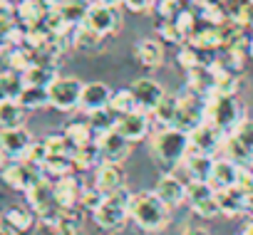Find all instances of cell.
<instances>
[{
	"label": "cell",
	"instance_id": "6da1fadb",
	"mask_svg": "<svg viewBox=\"0 0 253 235\" xmlns=\"http://www.w3.org/2000/svg\"><path fill=\"white\" fill-rule=\"evenodd\" d=\"M129 218L144 233H162L169 225V205L154 191H139L129 196Z\"/></svg>",
	"mask_w": 253,
	"mask_h": 235
},
{
	"label": "cell",
	"instance_id": "7a4b0ae2",
	"mask_svg": "<svg viewBox=\"0 0 253 235\" xmlns=\"http://www.w3.org/2000/svg\"><path fill=\"white\" fill-rule=\"evenodd\" d=\"M191 151V139L186 132L176 127H164L152 136V156L164 164V166H176L184 164L186 154Z\"/></svg>",
	"mask_w": 253,
	"mask_h": 235
},
{
	"label": "cell",
	"instance_id": "3957f363",
	"mask_svg": "<svg viewBox=\"0 0 253 235\" xmlns=\"http://www.w3.org/2000/svg\"><path fill=\"white\" fill-rule=\"evenodd\" d=\"M206 122L218 127L223 134H233L243 122V106L236 94H211L206 99Z\"/></svg>",
	"mask_w": 253,
	"mask_h": 235
},
{
	"label": "cell",
	"instance_id": "277c9868",
	"mask_svg": "<svg viewBox=\"0 0 253 235\" xmlns=\"http://www.w3.org/2000/svg\"><path fill=\"white\" fill-rule=\"evenodd\" d=\"M129 191L122 188V191H114V193H107L104 201L99 203V208L92 213L94 215V223L112 233V230H122V225L129 218Z\"/></svg>",
	"mask_w": 253,
	"mask_h": 235
},
{
	"label": "cell",
	"instance_id": "5b68a950",
	"mask_svg": "<svg viewBox=\"0 0 253 235\" xmlns=\"http://www.w3.org/2000/svg\"><path fill=\"white\" fill-rule=\"evenodd\" d=\"M25 196H28V205L38 213V218L45 223V225H55L57 223V218H60V213H62V208H60V203H57V198H55V183L47 178V176H42L38 183H33L28 191H25Z\"/></svg>",
	"mask_w": 253,
	"mask_h": 235
},
{
	"label": "cell",
	"instance_id": "8992f818",
	"mask_svg": "<svg viewBox=\"0 0 253 235\" xmlns=\"http://www.w3.org/2000/svg\"><path fill=\"white\" fill-rule=\"evenodd\" d=\"M186 203L201 218H216L221 213L216 191L209 181H189L186 183Z\"/></svg>",
	"mask_w": 253,
	"mask_h": 235
},
{
	"label": "cell",
	"instance_id": "52a82bcc",
	"mask_svg": "<svg viewBox=\"0 0 253 235\" xmlns=\"http://www.w3.org/2000/svg\"><path fill=\"white\" fill-rule=\"evenodd\" d=\"M82 82L75 77H57L47 92H50V106L60 109V111H72L80 109V97H82Z\"/></svg>",
	"mask_w": 253,
	"mask_h": 235
},
{
	"label": "cell",
	"instance_id": "ba28073f",
	"mask_svg": "<svg viewBox=\"0 0 253 235\" xmlns=\"http://www.w3.org/2000/svg\"><path fill=\"white\" fill-rule=\"evenodd\" d=\"M204 122H206V101L199 94H194V92L179 97V111H176L174 127L181 129V132H186V134H191Z\"/></svg>",
	"mask_w": 253,
	"mask_h": 235
},
{
	"label": "cell",
	"instance_id": "9c48e42d",
	"mask_svg": "<svg viewBox=\"0 0 253 235\" xmlns=\"http://www.w3.org/2000/svg\"><path fill=\"white\" fill-rule=\"evenodd\" d=\"M0 176H3V181H5L10 188H15V191H28V188H30L33 183H38L45 173H42L40 166H33V164H28V161H13V164H8V166L0 168Z\"/></svg>",
	"mask_w": 253,
	"mask_h": 235
},
{
	"label": "cell",
	"instance_id": "30bf717a",
	"mask_svg": "<svg viewBox=\"0 0 253 235\" xmlns=\"http://www.w3.org/2000/svg\"><path fill=\"white\" fill-rule=\"evenodd\" d=\"M228 134H223L218 127H213L211 122H204L201 127H196L189 139H191V151H199V154H206V156H216L218 149H223V141H226Z\"/></svg>",
	"mask_w": 253,
	"mask_h": 235
},
{
	"label": "cell",
	"instance_id": "8fae6325",
	"mask_svg": "<svg viewBox=\"0 0 253 235\" xmlns=\"http://www.w3.org/2000/svg\"><path fill=\"white\" fill-rule=\"evenodd\" d=\"M94 144H97V149H99V156H102V161H114V164H122L126 156H129V139L126 136H122L117 129H112V132H104V134H99L97 139H94Z\"/></svg>",
	"mask_w": 253,
	"mask_h": 235
},
{
	"label": "cell",
	"instance_id": "7c38bea8",
	"mask_svg": "<svg viewBox=\"0 0 253 235\" xmlns=\"http://www.w3.org/2000/svg\"><path fill=\"white\" fill-rule=\"evenodd\" d=\"M84 25L89 30H94L97 35L107 37L112 35L117 28H119V13L114 10V5H104V3H92L87 18H84Z\"/></svg>",
	"mask_w": 253,
	"mask_h": 235
},
{
	"label": "cell",
	"instance_id": "4fadbf2b",
	"mask_svg": "<svg viewBox=\"0 0 253 235\" xmlns=\"http://www.w3.org/2000/svg\"><path fill=\"white\" fill-rule=\"evenodd\" d=\"M33 136L25 127H15V129H0V149L3 154L13 161H20L25 156V151L30 149Z\"/></svg>",
	"mask_w": 253,
	"mask_h": 235
},
{
	"label": "cell",
	"instance_id": "5bb4252c",
	"mask_svg": "<svg viewBox=\"0 0 253 235\" xmlns=\"http://www.w3.org/2000/svg\"><path fill=\"white\" fill-rule=\"evenodd\" d=\"M132 94H134V99H137V106L142 109V111H147V114H152L154 109H157V104L164 99V87L159 84V82H154V79H149V77H142V79H137L132 87Z\"/></svg>",
	"mask_w": 253,
	"mask_h": 235
},
{
	"label": "cell",
	"instance_id": "9a60e30c",
	"mask_svg": "<svg viewBox=\"0 0 253 235\" xmlns=\"http://www.w3.org/2000/svg\"><path fill=\"white\" fill-rule=\"evenodd\" d=\"M126 183V173L122 168V164H114V161H102L97 166V178H94V186L107 196V193H114V191H122Z\"/></svg>",
	"mask_w": 253,
	"mask_h": 235
},
{
	"label": "cell",
	"instance_id": "2e32d148",
	"mask_svg": "<svg viewBox=\"0 0 253 235\" xmlns=\"http://www.w3.org/2000/svg\"><path fill=\"white\" fill-rule=\"evenodd\" d=\"M117 132L122 136H126L129 141H142L147 134H149V114L137 109L132 114H124L119 116V122H117Z\"/></svg>",
	"mask_w": 253,
	"mask_h": 235
},
{
	"label": "cell",
	"instance_id": "e0dca14e",
	"mask_svg": "<svg viewBox=\"0 0 253 235\" xmlns=\"http://www.w3.org/2000/svg\"><path fill=\"white\" fill-rule=\"evenodd\" d=\"M109 99H112V89H109L104 82H89V84L82 87L80 111L92 114V111H97V109H104V106H109Z\"/></svg>",
	"mask_w": 253,
	"mask_h": 235
},
{
	"label": "cell",
	"instance_id": "ac0fdd59",
	"mask_svg": "<svg viewBox=\"0 0 253 235\" xmlns=\"http://www.w3.org/2000/svg\"><path fill=\"white\" fill-rule=\"evenodd\" d=\"M238 164H233L231 159H216L213 161V168H211V176H209V183L213 186V191H223V188H231L236 186L238 181Z\"/></svg>",
	"mask_w": 253,
	"mask_h": 235
},
{
	"label": "cell",
	"instance_id": "d6986e66",
	"mask_svg": "<svg viewBox=\"0 0 253 235\" xmlns=\"http://www.w3.org/2000/svg\"><path fill=\"white\" fill-rule=\"evenodd\" d=\"M154 193H157L169 208H174V205H181V203L186 201V183L179 181L174 173H167V176L159 178Z\"/></svg>",
	"mask_w": 253,
	"mask_h": 235
},
{
	"label": "cell",
	"instance_id": "ffe728a7",
	"mask_svg": "<svg viewBox=\"0 0 253 235\" xmlns=\"http://www.w3.org/2000/svg\"><path fill=\"white\" fill-rule=\"evenodd\" d=\"M189 89L199 97H211L216 92V72L213 67L206 65H196L194 69H189Z\"/></svg>",
	"mask_w": 253,
	"mask_h": 235
},
{
	"label": "cell",
	"instance_id": "44dd1931",
	"mask_svg": "<svg viewBox=\"0 0 253 235\" xmlns=\"http://www.w3.org/2000/svg\"><path fill=\"white\" fill-rule=\"evenodd\" d=\"M80 196H82V186L77 183V178L72 173L55 181V198H57V203H60L62 210L77 208L80 205Z\"/></svg>",
	"mask_w": 253,
	"mask_h": 235
},
{
	"label": "cell",
	"instance_id": "7402d4cb",
	"mask_svg": "<svg viewBox=\"0 0 253 235\" xmlns=\"http://www.w3.org/2000/svg\"><path fill=\"white\" fill-rule=\"evenodd\" d=\"M216 198H218V208H221L223 215L236 218V215H243L246 213V198H248V193H243L238 186L216 191Z\"/></svg>",
	"mask_w": 253,
	"mask_h": 235
},
{
	"label": "cell",
	"instance_id": "603a6c76",
	"mask_svg": "<svg viewBox=\"0 0 253 235\" xmlns=\"http://www.w3.org/2000/svg\"><path fill=\"white\" fill-rule=\"evenodd\" d=\"M15 13H18V20H20L23 28H38V25L45 23L50 8L42 3V0H23Z\"/></svg>",
	"mask_w": 253,
	"mask_h": 235
},
{
	"label": "cell",
	"instance_id": "cb8c5ba5",
	"mask_svg": "<svg viewBox=\"0 0 253 235\" xmlns=\"http://www.w3.org/2000/svg\"><path fill=\"white\" fill-rule=\"evenodd\" d=\"M55 8H57V13L62 15V20H65L70 28H77V25L84 23V18H87L92 3H89V0H60Z\"/></svg>",
	"mask_w": 253,
	"mask_h": 235
},
{
	"label": "cell",
	"instance_id": "d4e9b609",
	"mask_svg": "<svg viewBox=\"0 0 253 235\" xmlns=\"http://www.w3.org/2000/svg\"><path fill=\"white\" fill-rule=\"evenodd\" d=\"M213 156H206V154H199V151H189L186 159H184V166H186V173L191 181H209L211 176V168H213Z\"/></svg>",
	"mask_w": 253,
	"mask_h": 235
},
{
	"label": "cell",
	"instance_id": "484cf974",
	"mask_svg": "<svg viewBox=\"0 0 253 235\" xmlns=\"http://www.w3.org/2000/svg\"><path fill=\"white\" fill-rule=\"evenodd\" d=\"M35 218H38V213H35L30 205H10V208L3 213V220H5L10 228H15L18 233H28V230H33Z\"/></svg>",
	"mask_w": 253,
	"mask_h": 235
},
{
	"label": "cell",
	"instance_id": "4316f807",
	"mask_svg": "<svg viewBox=\"0 0 253 235\" xmlns=\"http://www.w3.org/2000/svg\"><path fill=\"white\" fill-rule=\"evenodd\" d=\"M25 106L18 99L0 101V129H15L25 124Z\"/></svg>",
	"mask_w": 253,
	"mask_h": 235
},
{
	"label": "cell",
	"instance_id": "83f0119b",
	"mask_svg": "<svg viewBox=\"0 0 253 235\" xmlns=\"http://www.w3.org/2000/svg\"><path fill=\"white\" fill-rule=\"evenodd\" d=\"M57 77H60L57 74V65H42V62H35V65H30L23 72L25 84H33V87H50Z\"/></svg>",
	"mask_w": 253,
	"mask_h": 235
},
{
	"label": "cell",
	"instance_id": "f1b7e54d",
	"mask_svg": "<svg viewBox=\"0 0 253 235\" xmlns=\"http://www.w3.org/2000/svg\"><path fill=\"white\" fill-rule=\"evenodd\" d=\"M134 55L137 60L144 65V67H159L164 62V47L162 42L157 40H142L137 47H134Z\"/></svg>",
	"mask_w": 253,
	"mask_h": 235
},
{
	"label": "cell",
	"instance_id": "f546056e",
	"mask_svg": "<svg viewBox=\"0 0 253 235\" xmlns=\"http://www.w3.org/2000/svg\"><path fill=\"white\" fill-rule=\"evenodd\" d=\"M191 47L196 50H216L223 45V35H221V28L218 25H211L206 30H194L191 37H189Z\"/></svg>",
	"mask_w": 253,
	"mask_h": 235
},
{
	"label": "cell",
	"instance_id": "4dcf8cb0",
	"mask_svg": "<svg viewBox=\"0 0 253 235\" xmlns=\"http://www.w3.org/2000/svg\"><path fill=\"white\" fill-rule=\"evenodd\" d=\"M18 101L30 111V109H45L50 106V92L47 87H33V84H25V89L20 92Z\"/></svg>",
	"mask_w": 253,
	"mask_h": 235
},
{
	"label": "cell",
	"instance_id": "1f68e13d",
	"mask_svg": "<svg viewBox=\"0 0 253 235\" xmlns=\"http://www.w3.org/2000/svg\"><path fill=\"white\" fill-rule=\"evenodd\" d=\"M65 136L70 139V144L77 149V146H87V144H94L97 134L94 129L89 127V122H70L65 127Z\"/></svg>",
	"mask_w": 253,
	"mask_h": 235
},
{
	"label": "cell",
	"instance_id": "d6a6232c",
	"mask_svg": "<svg viewBox=\"0 0 253 235\" xmlns=\"http://www.w3.org/2000/svg\"><path fill=\"white\" fill-rule=\"evenodd\" d=\"M72 164H75V168H80V171H87V168H94V166H99L102 164V156H99V149H97V144H87V146H77V149H72Z\"/></svg>",
	"mask_w": 253,
	"mask_h": 235
},
{
	"label": "cell",
	"instance_id": "836d02e7",
	"mask_svg": "<svg viewBox=\"0 0 253 235\" xmlns=\"http://www.w3.org/2000/svg\"><path fill=\"white\" fill-rule=\"evenodd\" d=\"M176 111H179V97L174 94H164V99L157 104V109L152 111L154 119L162 124V127H174L176 122Z\"/></svg>",
	"mask_w": 253,
	"mask_h": 235
},
{
	"label": "cell",
	"instance_id": "e575fe53",
	"mask_svg": "<svg viewBox=\"0 0 253 235\" xmlns=\"http://www.w3.org/2000/svg\"><path fill=\"white\" fill-rule=\"evenodd\" d=\"M52 230H55V235H80V230H82V218H80L77 208L62 210L60 218H57V223L52 225Z\"/></svg>",
	"mask_w": 253,
	"mask_h": 235
},
{
	"label": "cell",
	"instance_id": "d590c367",
	"mask_svg": "<svg viewBox=\"0 0 253 235\" xmlns=\"http://www.w3.org/2000/svg\"><path fill=\"white\" fill-rule=\"evenodd\" d=\"M89 116V127L94 129V134L99 136V134H104V132H112V129H117V122H119V116L109 109V106H104V109H97V111H92V114H87Z\"/></svg>",
	"mask_w": 253,
	"mask_h": 235
},
{
	"label": "cell",
	"instance_id": "8d00e7d4",
	"mask_svg": "<svg viewBox=\"0 0 253 235\" xmlns=\"http://www.w3.org/2000/svg\"><path fill=\"white\" fill-rule=\"evenodd\" d=\"M223 154H226V159H231V161L238 164V166H248V164L253 161V154L238 141L236 134H228V136H226V141H223Z\"/></svg>",
	"mask_w": 253,
	"mask_h": 235
},
{
	"label": "cell",
	"instance_id": "74e56055",
	"mask_svg": "<svg viewBox=\"0 0 253 235\" xmlns=\"http://www.w3.org/2000/svg\"><path fill=\"white\" fill-rule=\"evenodd\" d=\"M109 109L117 114V116H124V114H132L137 111V99L132 94V89H122V92H114L112 99H109Z\"/></svg>",
	"mask_w": 253,
	"mask_h": 235
},
{
	"label": "cell",
	"instance_id": "f35d334b",
	"mask_svg": "<svg viewBox=\"0 0 253 235\" xmlns=\"http://www.w3.org/2000/svg\"><path fill=\"white\" fill-rule=\"evenodd\" d=\"M72 45H75L77 50H87V52H92V50H97V47L102 45V35H97L94 30H89V28L82 23V25L75 28Z\"/></svg>",
	"mask_w": 253,
	"mask_h": 235
},
{
	"label": "cell",
	"instance_id": "ab89813d",
	"mask_svg": "<svg viewBox=\"0 0 253 235\" xmlns=\"http://www.w3.org/2000/svg\"><path fill=\"white\" fill-rule=\"evenodd\" d=\"M72 171H75L72 156H47V161L42 164V173L45 176L62 178V176H70Z\"/></svg>",
	"mask_w": 253,
	"mask_h": 235
},
{
	"label": "cell",
	"instance_id": "60d3db41",
	"mask_svg": "<svg viewBox=\"0 0 253 235\" xmlns=\"http://www.w3.org/2000/svg\"><path fill=\"white\" fill-rule=\"evenodd\" d=\"M45 146H47V154L50 156H70L72 149H75L65 134H50L45 139Z\"/></svg>",
	"mask_w": 253,
	"mask_h": 235
},
{
	"label": "cell",
	"instance_id": "b9f144b4",
	"mask_svg": "<svg viewBox=\"0 0 253 235\" xmlns=\"http://www.w3.org/2000/svg\"><path fill=\"white\" fill-rule=\"evenodd\" d=\"M47 146H45V141H33L30 144V149L25 151V156L20 159V161H28V164H33V166H40L42 168V164L47 161Z\"/></svg>",
	"mask_w": 253,
	"mask_h": 235
},
{
	"label": "cell",
	"instance_id": "7bdbcfd3",
	"mask_svg": "<svg viewBox=\"0 0 253 235\" xmlns=\"http://www.w3.org/2000/svg\"><path fill=\"white\" fill-rule=\"evenodd\" d=\"M159 33H162V37H164V40H169V42H174V45H176V42L181 45L184 40H189V37H186V33H184V30H181V28L176 25V20H174V18L164 20V23H162V30H159Z\"/></svg>",
	"mask_w": 253,
	"mask_h": 235
},
{
	"label": "cell",
	"instance_id": "ee69618b",
	"mask_svg": "<svg viewBox=\"0 0 253 235\" xmlns=\"http://www.w3.org/2000/svg\"><path fill=\"white\" fill-rule=\"evenodd\" d=\"M104 201V193L94 186V188H82V196H80V208H84V210H97L99 208V203Z\"/></svg>",
	"mask_w": 253,
	"mask_h": 235
},
{
	"label": "cell",
	"instance_id": "f6af8a7d",
	"mask_svg": "<svg viewBox=\"0 0 253 235\" xmlns=\"http://www.w3.org/2000/svg\"><path fill=\"white\" fill-rule=\"evenodd\" d=\"M236 136H238V141L253 154V119H243L241 122V127L233 132Z\"/></svg>",
	"mask_w": 253,
	"mask_h": 235
},
{
	"label": "cell",
	"instance_id": "bcb514c9",
	"mask_svg": "<svg viewBox=\"0 0 253 235\" xmlns=\"http://www.w3.org/2000/svg\"><path fill=\"white\" fill-rule=\"evenodd\" d=\"M179 65L189 72V69H194L196 65H201L199 62V55H196V47H181V52H179Z\"/></svg>",
	"mask_w": 253,
	"mask_h": 235
},
{
	"label": "cell",
	"instance_id": "7dc6e473",
	"mask_svg": "<svg viewBox=\"0 0 253 235\" xmlns=\"http://www.w3.org/2000/svg\"><path fill=\"white\" fill-rule=\"evenodd\" d=\"M236 186L243 191V193H253V168L251 166H241L238 168V181Z\"/></svg>",
	"mask_w": 253,
	"mask_h": 235
},
{
	"label": "cell",
	"instance_id": "c3c4849f",
	"mask_svg": "<svg viewBox=\"0 0 253 235\" xmlns=\"http://www.w3.org/2000/svg\"><path fill=\"white\" fill-rule=\"evenodd\" d=\"M157 0H122V5H126L132 13H149L154 8Z\"/></svg>",
	"mask_w": 253,
	"mask_h": 235
},
{
	"label": "cell",
	"instance_id": "681fc988",
	"mask_svg": "<svg viewBox=\"0 0 253 235\" xmlns=\"http://www.w3.org/2000/svg\"><path fill=\"white\" fill-rule=\"evenodd\" d=\"M0 235H20L15 228H10L5 220H0Z\"/></svg>",
	"mask_w": 253,
	"mask_h": 235
},
{
	"label": "cell",
	"instance_id": "f907efd6",
	"mask_svg": "<svg viewBox=\"0 0 253 235\" xmlns=\"http://www.w3.org/2000/svg\"><path fill=\"white\" fill-rule=\"evenodd\" d=\"M5 99H10V94H8V87H5L3 74H0V101H5Z\"/></svg>",
	"mask_w": 253,
	"mask_h": 235
},
{
	"label": "cell",
	"instance_id": "816d5d0a",
	"mask_svg": "<svg viewBox=\"0 0 253 235\" xmlns=\"http://www.w3.org/2000/svg\"><path fill=\"white\" fill-rule=\"evenodd\" d=\"M181 235H209V230H204V228H186Z\"/></svg>",
	"mask_w": 253,
	"mask_h": 235
},
{
	"label": "cell",
	"instance_id": "f5cc1de1",
	"mask_svg": "<svg viewBox=\"0 0 253 235\" xmlns=\"http://www.w3.org/2000/svg\"><path fill=\"white\" fill-rule=\"evenodd\" d=\"M246 213L253 215V193H248V198H246Z\"/></svg>",
	"mask_w": 253,
	"mask_h": 235
},
{
	"label": "cell",
	"instance_id": "db71d44e",
	"mask_svg": "<svg viewBox=\"0 0 253 235\" xmlns=\"http://www.w3.org/2000/svg\"><path fill=\"white\" fill-rule=\"evenodd\" d=\"M97 3H104V5H114V8H117L122 0H97Z\"/></svg>",
	"mask_w": 253,
	"mask_h": 235
},
{
	"label": "cell",
	"instance_id": "11a10c76",
	"mask_svg": "<svg viewBox=\"0 0 253 235\" xmlns=\"http://www.w3.org/2000/svg\"><path fill=\"white\" fill-rule=\"evenodd\" d=\"M241 235H253V223H248L246 228H243V233Z\"/></svg>",
	"mask_w": 253,
	"mask_h": 235
},
{
	"label": "cell",
	"instance_id": "9f6ffc18",
	"mask_svg": "<svg viewBox=\"0 0 253 235\" xmlns=\"http://www.w3.org/2000/svg\"><path fill=\"white\" fill-rule=\"evenodd\" d=\"M42 3H45V5H47V8H55V5H57V3H60V0H42Z\"/></svg>",
	"mask_w": 253,
	"mask_h": 235
},
{
	"label": "cell",
	"instance_id": "6f0895ef",
	"mask_svg": "<svg viewBox=\"0 0 253 235\" xmlns=\"http://www.w3.org/2000/svg\"><path fill=\"white\" fill-rule=\"evenodd\" d=\"M5 159H8V156L3 154V149H0V168H3V166H5Z\"/></svg>",
	"mask_w": 253,
	"mask_h": 235
},
{
	"label": "cell",
	"instance_id": "680465c9",
	"mask_svg": "<svg viewBox=\"0 0 253 235\" xmlns=\"http://www.w3.org/2000/svg\"><path fill=\"white\" fill-rule=\"evenodd\" d=\"M248 55H251V57H253V40H251V42H248Z\"/></svg>",
	"mask_w": 253,
	"mask_h": 235
},
{
	"label": "cell",
	"instance_id": "91938a15",
	"mask_svg": "<svg viewBox=\"0 0 253 235\" xmlns=\"http://www.w3.org/2000/svg\"><path fill=\"white\" fill-rule=\"evenodd\" d=\"M0 45H3V37H0Z\"/></svg>",
	"mask_w": 253,
	"mask_h": 235
}]
</instances>
